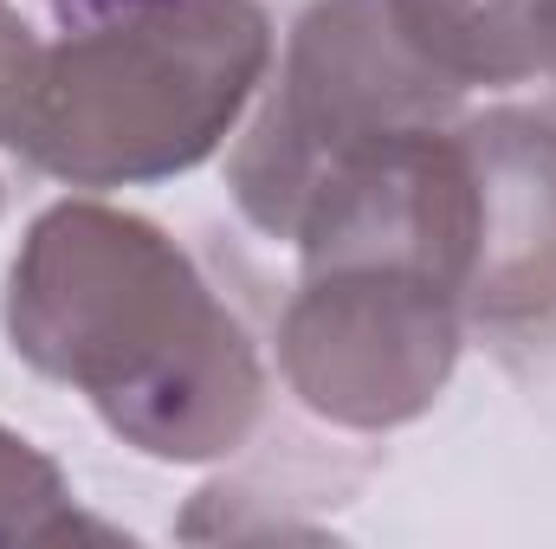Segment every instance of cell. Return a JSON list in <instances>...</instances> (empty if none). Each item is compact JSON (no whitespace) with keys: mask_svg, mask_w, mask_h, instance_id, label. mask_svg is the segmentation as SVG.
<instances>
[{"mask_svg":"<svg viewBox=\"0 0 556 549\" xmlns=\"http://www.w3.org/2000/svg\"><path fill=\"white\" fill-rule=\"evenodd\" d=\"M472 162V278L466 310L531 323L556 310V117L479 111L459 117Z\"/></svg>","mask_w":556,"mask_h":549,"instance_id":"cell-5","label":"cell"},{"mask_svg":"<svg viewBox=\"0 0 556 549\" xmlns=\"http://www.w3.org/2000/svg\"><path fill=\"white\" fill-rule=\"evenodd\" d=\"M538 46H544V78H556V0H538Z\"/></svg>","mask_w":556,"mask_h":549,"instance_id":"cell-8","label":"cell"},{"mask_svg":"<svg viewBox=\"0 0 556 549\" xmlns=\"http://www.w3.org/2000/svg\"><path fill=\"white\" fill-rule=\"evenodd\" d=\"M0 149L65 188L201 168L273 72L260 0H46Z\"/></svg>","mask_w":556,"mask_h":549,"instance_id":"cell-2","label":"cell"},{"mask_svg":"<svg viewBox=\"0 0 556 549\" xmlns=\"http://www.w3.org/2000/svg\"><path fill=\"white\" fill-rule=\"evenodd\" d=\"M7 343L46 382L162 465H207L253 439L266 369L201 266L130 207L52 201L7 272Z\"/></svg>","mask_w":556,"mask_h":549,"instance_id":"cell-1","label":"cell"},{"mask_svg":"<svg viewBox=\"0 0 556 549\" xmlns=\"http://www.w3.org/2000/svg\"><path fill=\"white\" fill-rule=\"evenodd\" d=\"M65 537H104V531L78 511L65 472L26 433L0 426V549L65 544Z\"/></svg>","mask_w":556,"mask_h":549,"instance_id":"cell-6","label":"cell"},{"mask_svg":"<svg viewBox=\"0 0 556 549\" xmlns=\"http://www.w3.org/2000/svg\"><path fill=\"white\" fill-rule=\"evenodd\" d=\"M466 304L420 272L324 266L304 272L278 323V369L317 420L389 433L433 408L459 362Z\"/></svg>","mask_w":556,"mask_h":549,"instance_id":"cell-4","label":"cell"},{"mask_svg":"<svg viewBox=\"0 0 556 549\" xmlns=\"http://www.w3.org/2000/svg\"><path fill=\"white\" fill-rule=\"evenodd\" d=\"M466 91L402 33L389 0H317L285 39L278 85L227 155L233 207L291 246L324 168L395 130L459 124Z\"/></svg>","mask_w":556,"mask_h":549,"instance_id":"cell-3","label":"cell"},{"mask_svg":"<svg viewBox=\"0 0 556 549\" xmlns=\"http://www.w3.org/2000/svg\"><path fill=\"white\" fill-rule=\"evenodd\" d=\"M26 52H33V26L13 0H0V137H7V117H13V98H20V72H26Z\"/></svg>","mask_w":556,"mask_h":549,"instance_id":"cell-7","label":"cell"}]
</instances>
